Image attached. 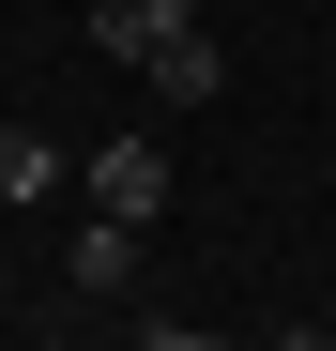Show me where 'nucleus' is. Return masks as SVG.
Listing matches in <instances>:
<instances>
[{
	"instance_id": "nucleus-1",
	"label": "nucleus",
	"mask_w": 336,
	"mask_h": 351,
	"mask_svg": "<svg viewBox=\"0 0 336 351\" xmlns=\"http://www.w3.org/2000/svg\"><path fill=\"white\" fill-rule=\"evenodd\" d=\"M92 214L153 229V214H168V153H153V138H92Z\"/></svg>"
},
{
	"instance_id": "nucleus-4",
	"label": "nucleus",
	"mask_w": 336,
	"mask_h": 351,
	"mask_svg": "<svg viewBox=\"0 0 336 351\" xmlns=\"http://www.w3.org/2000/svg\"><path fill=\"white\" fill-rule=\"evenodd\" d=\"M77 290H92V306H123V290H138V229H123V214L77 229Z\"/></svg>"
},
{
	"instance_id": "nucleus-8",
	"label": "nucleus",
	"mask_w": 336,
	"mask_h": 351,
	"mask_svg": "<svg viewBox=\"0 0 336 351\" xmlns=\"http://www.w3.org/2000/svg\"><path fill=\"white\" fill-rule=\"evenodd\" d=\"M123 351H138V336H123Z\"/></svg>"
},
{
	"instance_id": "nucleus-7",
	"label": "nucleus",
	"mask_w": 336,
	"mask_h": 351,
	"mask_svg": "<svg viewBox=\"0 0 336 351\" xmlns=\"http://www.w3.org/2000/svg\"><path fill=\"white\" fill-rule=\"evenodd\" d=\"M275 351H336V321H291V336H275Z\"/></svg>"
},
{
	"instance_id": "nucleus-3",
	"label": "nucleus",
	"mask_w": 336,
	"mask_h": 351,
	"mask_svg": "<svg viewBox=\"0 0 336 351\" xmlns=\"http://www.w3.org/2000/svg\"><path fill=\"white\" fill-rule=\"evenodd\" d=\"M153 92L168 107H214V92H230V46H214V31H168L153 46Z\"/></svg>"
},
{
	"instance_id": "nucleus-6",
	"label": "nucleus",
	"mask_w": 336,
	"mask_h": 351,
	"mask_svg": "<svg viewBox=\"0 0 336 351\" xmlns=\"http://www.w3.org/2000/svg\"><path fill=\"white\" fill-rule=\"evenodd\" d=\"M138 351H230V336H199V321H138Z\"/></svg>"
},
{
	"instance_id": "nucleus-2",
	"label": "nucleus",
	"mask_w": 336,
	"mask_h": 351,
	"mask_svg": "<svg viewBox=\"0 0 336 351\" xmlns=\"http://www.w3.org/2000/svg\"><path fill=\"white\" fill-rule=\"evenodd\" d=\"M168 31H199V0H92V46H107V62H138V77H153Z\"/></svg>"
},
{
	"instance_id": "nucleus-5",
	"label": "nucleus",
	"mask_w": 336,
	"mask_h": 351,
	"mask_svg": "<svg viewBox=\"0 0 336 351\" xmlns=\"http://www.w3.org/2000/svg\"><path fill=\"white\" fill-rule=\"evenodd\" d=\"M46 184H62V138H31V123H0V214H31Z\"/></svg>"
}]
</instances>
